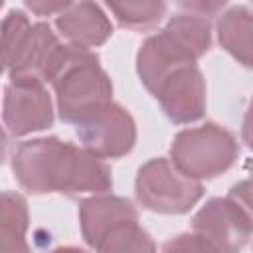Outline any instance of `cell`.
<instances>
[{
    "mask_svg": "<svg viewBox=\"0 0 253 253\" xmlns=\"http://www.w3.org/2000/svg\"><path fill=\"white\" fill-rule=\"evenodd\" d=\"M12 172L30 194H109L111 166L73 142L38 136L20 142L12 152Z\"/></svg>",
    "mask_w": 253,
    "mask_h": 253,
    "instance_id": "cell-1",
    "label": "cell"
},
{
    "mask_svg": "<svg viewBox=\"0 0 253 253\" xmlns=\"http://www.w3.org/2000/svg\"><path fill=\"white\" fill-rule=\"evenodd\" d=\"M47 83L53 87L59 119L73 126L113 103L111 77L93 49L63 43L47 69Z\"/></svg>",
    "mask_w": 253,
    "mask_h": 253,
    "instance_id": "cell-2",
    "label": "cell"
},
{
    "mask_svg": "<svg viewBox=\"0 0 253 253\" xmlns=\"http://www.w3.org/2000/svg\"><path fill=\"white\" fill-rule=\"evenodd\" d=\"M239 156V142L229 128L206 123L180 130L170 144V160L188 178L202 182L227 172Z\"/></svg>",
    "mask_w": 253,
    "mask_h": 253,
    "instance_id": "cell-3",
    "label": "cell"
},
{
    "mask_svg": "<svg viewBox=\"0 0 253 253\" xmlns=\"http://www.w3.org/2000/svg\"><path fill=\"white\" fill-rule=\"evenodd\" d=\"M134 196L148 211L182 215L202 200L204 186L184 176L170 158H150L136 172Z\"/></svg>",
    "mask_w": 253,
    "mask_h": 253,
    "instance_id": "cell-4",
    "label": "cell"
},
{
    "mask_svg": "<svg viewBox=\"0 0 253 253\" xmlns=\"http://www.w3.org/2000/svg\"><path fill=\"white\" fill-rule=\"evenodd\" d=\"M53 101L38 79H8L4 87L2 123L6 136H28L53 125Z\"/></svg>",
    "mask_w": 253,
    "mask_h": 253,
    "instance_id": "cell-5",
    "label": "cell"
},
{
    "mask_svg": "<svg viewBox=\"0 0 253 253\" xmlns=\"http://www.w3.org/2000/svg\"><path fill=\"white\" fill-rule=\"evenodd\" d=\"M75 134L85 150L99 158L126 156L136 144V123L119 103H109L75 126Z\"/></svg>",
    "mask_w": 253,
    "mask_h": 253,
    "instance_id": "cell-6",
    "label": "cell"
},
{
    "mask_svg": "<svg viewBox=\"0 0 253 253\" xmlns=\"http://www.w3.org/2000/svg\"><path fill=\"white\" fill-rule=\"evenodd\" d=\"M61 45L49 24H32L14 40L2 43V63L8 79H38L45 83L47 69Z\"/></svg>",
    "mask_w": 253,
    "mask_h": 253,
    "instance_id": "cell-7",
    "label": "cell"
},
{
    "mask_svg": "<svg viewBox=\"0 0 253 253\" xmlns=\"http://www.w3.org/2000/svg\"><path fill=\"white\" fill-rule=\"evenodd\" d=\"M152 97L174 125H190L206 113V79L198 63H186L168 73Z\"/></svg>",
    "mask_w": 253,
    "mask_h": 253,
    "instance_id": "cell-8",
    "label": "cell"
},
{
    "mask_svg": "<svg viewBox=\"0 0 253 253\" xmlns=\"http://www.w3.org/2000/svg\"><path fill=\"white\" fill-rule=\"evenodd\" d=\"M192 231L208 239L219 253H241L253 233L245 213L227 196L210 198L192 217Z\"/></svg>",
    "mask_w": 253,
    "mask_h": 253,
    "instance_id": "cell-9",
    "label": "cell"
},
{
    "mask_svg": "<svg viewBox=\"0 0 253 253\" xmlns=\"http://www.w3.org/2000/svg\"><path fill=\"white\" fill-rule=\"evenodd\" d=\"M55 28L69 45L83 49L99 47L113 36V24L107 12L95 2H69L55 16Z\"/></svg>",
    "mask_w": 253,
    "mask_h": 253,
    "instance_id": "cell-10",
    "label": "cell"
},
{
    "mask_svg": "<svg viewBox=\"0 0 253 253\" xmlns=\"http://www.w3.org/2000/svg\"><path fill=\"white\" fill-rule=\"evenodd\" d=\"M130 217H138V211L132 206V202L121 196L99 194V196H89L79 204L81 235L89 247H95L101 235L107 229H111L115 223Z\"/></svg>",
    "mask_w": 253,
    "mask_h": 253,
    "instance_id": "cell-11",
    "label": "cell"
},
{
    "mask_svg": "<svg viewBox=\"0 0 253 253\" xmlns=\"http://www.w3.org/2000/svg\"><path fill=\"white\" fill-rule=\"evenodd\" d=\"M219 45L241 65L253 67V6H227L215 24Z\"/></svg>",
    "mask_w": 253,
    "mask_h": 253,
    "instance_id": "cell-12",
    "label": "cell"
},
{
    "mask_svg": "<svg viewBox=\"0 0 253 253\" xmlns=\"http://www.w3.org/2000/svg\"><path fill=\"white\" fill-rule=\"evenodd\" d=\"M30 227L28 202L18 192H2L0 204V253H32L26 233Z\"/></svg>",
    "mask_w": 253,
    "mask_h": 253,
    "instance_id": "cell-13",
    "label": "cell"
},
{
    "mask_svg": "<svg viewBox=\"0 0 253 253\" xmlns=\"http://www.w3.org/2000/svg\"><path fill=\"white\" fill-rule=\"evenodd\" d=\"M182 49H186L196 61L208 53L211 45V26L208 18L180 12L172 16L162 28Z\"/></svg>",
    "mask_w": 253,
    "mask_h": 253,
    "instance_id": "cell-14",
    "label": "cell"
},
{
    "mask_svg": "<svg viewBox=\"0 0 253 253\" xmlns=\"http://www.w3.org/2000/svg\"><path fill=\"white\" fill-rule=\"evenodd\" d=\"M93 249L95 253H158L156 243L148 231L140 227L138 217L115 223L101 235Z\"/></svg>",
    "mask_w": 253,
    "mask_h": 253,
    "instance_id": "cell-15",
    "label": "cell"
},
{
    "mask_svg": "<svg viewBox=\"0 0 253 253\" xmlns=\"http://www.w3.org/2000/svg\"><path fill=\"white\" fill-rule=\"evenodd\" d=\"M107 10L123 28L130 30H148L160 24L166 16L168 4L160 0H142V2H109Z\"/></svg>",
    "mask_w": 253,
    "mask_h": 253,
    "instance_id": "cell-16",
    "label": "cell"
},
{
    "mask_svg": "<svg viewBox=\"0 0 253 253\" xmlns=\"http://www.w3.org/2000/svg\"><path fill=\"white\" fill-rule=\"evenodd\" d=\"M162 253H219L208 239L190 231L178 233L162 245Z\"/></svg>",
    "mask_w": 253,
    "mask_h": 253,
    "instance_id": "cell-17",
    "label": "cell"
},
{
    "mask_svg": "<svg viewBox=\"0 0 253 253\" xmlns=\"http://www.w3.org/2000/svg\"><path fill=\"white\" fill-rule=\"evenodd\" d=\"M227 198L245 213V217L249 219L251 229H253V180L245 178V180H239L237 184H233L227 192Z\"/></svg>",
    "mask_w": 253,
    "mask_h": 253,
    "instance_id": "cell-18",
    "label": "cell"
},
{
    "mask_svg": "<svg viewBox=\"0 0 253 253\" xmlns=\"http://www.w3.org/2000/svg\"><path fill=\"white\" fill-rule=\"evenodd\" d=\"M180 8L184 12H190V14H196V16H202V18H211L215 14H221L227 4L221 0H196V2H182Z\"/></svg>",
    "mask_w": 253,
    "mask_h": 253,
    "instance_id": "cell-19",
    "label": "cell"
},
{
    "mask_svg": "<svg viewBox=\"0 0 253 253\" xmlns=\"http://www.w3.org/2000/svg\"><path fill=\"white\" fill-rule=\"evenodd\" d=\"M24 6L28 8V10H32L34 14H38V16H57V14H61L67 6H69V2H53V0H28V2H24Z\"/></svg>",
    "mask_w": 253,
    "mask_h": 253,
    "instance_id": "cell-20",
    "label": "cell"
},
{
    "mask_svg": "<svg viewBox=\"0 0 253 253\" xmlns=\"http://www.w3.org/2000/svg\"><path fill=\"white\" fill-rule=\"evenodd\" d=\"M241 140L243 144L253 150V97L247 105V111H245V117H243V125H241Z\"/></svg>",
    "mask_w": 253,
    "mask_h": 253,
    "instance_id": "cell-21",
    "label": "cell"
},
{
    "mask_svg": "<svg viewBox=\"0 0 253 253\" xmlns=\"http://www.w3.org/2000/svg\"><path fill=\"white\" fill-rule=\"evenodd\" d=\"M47 253H87V251L81 247H75V245H63V247H55Z\"/></svg>",
    "mask_w": 253,
    "mask_h": 253,
    "instance_id": "cell-22",
    "label": "cell"
},
{
    "mask_svg": "<svg viewBox=\"0 0 253 253\" xmlns=\"http://www.w3.org/2000/svg\"><path fill=\"white\" fill-rule=\"evenodd\" d=\"M243 168H245V172L249 174V178L253 180V158H247L245 164H243Z\"/></svg>",
    "mask_w": 253,
    "mask_h": 253,
    "instance_id": "cell-23",
    "label": "cell"
}]
</instances>
